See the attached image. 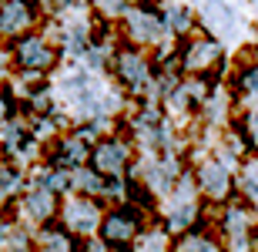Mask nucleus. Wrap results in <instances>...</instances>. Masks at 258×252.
Returning <instances> with one entry per match:
<instances>
[{
	"instance_id": "1",
	"label": "nucleus",
	"mask_w": 258,
	"mask_h": 252,
	"mask_svg": "<svg viewBox=\"0 0 258 252\" xmlns=\"http://www.w3.org/2000/svg\"><path fill=\"white\" fill-rule=\"evenodd\" d=\"M124 158H127V148L121 141H104V145H97L94 152V165L107 175H117L124 168Z\"/></svg>"
},
{
	"instance_id": "2",
	"label": "nucleus",
	"mask_w": 258,
	"mask_h": 252,
	"mask_svg": "<svg viewBox=\"0 0 258 252\" xmlns=\"http://www.w3.org/2000/svg\"><path fill=\"white\" fill-rule=\"evenodd\" d=\"M127 27H131V37H138V40H158L161 37V24L148 10H131L127 14Z\"/></svg>"
},
{
	"instance_id": "3",
	"label": "nucleus",
	"mask_w": 258,
	"mask_h": 252,
	"mask_svg": "<svg viewBox=\"0 0 258 252\" xmlns=\"http://www.w3.org/2000/svg\"><path fill=\"white\" fill-rule=\"evenodd\" d=\"M67 225H71L74 232H91L97 225V209L91 202H81V198L71 202L67 205Z\"/></svg>"
},
{
	"instance_id": "4",
	"label": "nucleus",
	"mask_w": 258,
	"mask_h": 252,
	"mask_svg": "<svg viewBox=\"0 0 258 252\" xmlns=\"http://www.w3.org/2000/svg\"><path fill=\"white\" fill-rule=\"evenodd\" d=\"M17 54H20V64H27V68H47L50 58H54V54H50V47L40 37H27L17 47Z\"/></svg>"
},
{
	"instance_id": "5",
	"label": "nucleus",
	"mask_w": 258,
	"mask_h": 252,
	"mask_svg": "<svg viewBox=\"0 0 258 252\" xmlns=\"http://www.w3.org/2000/svg\"><path fill=\"white\" fill-rule=\"evenodd\" d=\"M30 24V10L27 4H20V0H10L7 7H4V14H0V30L4 34H17V30H24Z\"/></svg>"
},
{
	"instance_id": "6",
	"label": "nucleus",
	"mask_w": 258,
	"mask_h": 252,
	"mask_svg": "<svg viewBox=\"0 0 258 252\" xmlns=\"http://www.w3.org/2000/svg\"><path fill=\"white\" fill-rule=\"evenodd\" d=\"M201 185H205L208 195L218 198V195H225V188H228V172L221 165H215V162H211V165H201Z\"/></svg>"
},
{
	"instance_id": "7",
	"label": "nucleus",
	"mask_w": 258,
	"mask_h": 252,
	"mask_svg": "<svg viewBox=\"0 0 258 252\" xmlns=\"http://www.w3.org/2000/svg\"><path fill=\"white\" fill-rule=\"evenodd\" d=\"M231 24H235L231 7H225V4H211V7H205V27H208V30L221 34V30H228Z\"/></svg>"
},
{
	"instance_id": "8",
	"label": "nucleus",
	"mask_w": 258,
	"mask_h": 252,
	"mask_svg": "<svg viewBox=\"0 0 258 252\" xmlns=\"http://www.w3.org/2000/svg\"><path fill=\"white\" fill-rule=\"evenodd\" d=\"M104 235L111 239V242H127L134 235V222L127 219V215H111L104 222Z\"/></svg>"
},
{
	"instance_id": "9",
	"label": "nucleus",
	"mask_w": 258,
	"mask_h": 252,
	"mask_svg": "<svg viewBox=\"0 0 258 252\" xmlns=\"http://www.w3.org/2000/svg\"><path fill=\"white\" fill-rule=\"evenodd\" d=\"M215 58H218V44H215V40H198V44L188 51V68H208Z\"/></svg>"
},
{
	"instance_id": "10",
	"label": "nucleus",
	"mask_w": 258,
	"mask_h": 252,
	"mask_svg": "<svg viewBox=\"0 0 258 252\" xmlns=\"http://www.w3.org/2000/svg\"><path fill=\"white\" fill-rule=\"evenodd\" d=\"M121 78H124L127 84H141V81L148 78V64H144L138 54H124V58H121Z\"/></svg>"
},
{
	"instance_id": "11",
	"label": "nucleus",
	"mask_w": 258,
	"mask_h": 252,
	"mask_svg": "<svg viewBox=\"0 0 258 252\" xmlns=\"http://www.w3.org/2000/svg\"><path fill=\"white\" fill-rule=\"evenodd\" d=\"M27 209H30L34 215H37V219H47V215L54 212V195H50L47 188H44V192L27 195Z\"/></svg>"
},
{
	"instance_id": "12",
	"label": "nucleus",
	"mask_w": 258,
	"mask_h": 252,
	"mask_svg": "<svg viewBox=\"0 0 258 252\" xmlns=\"http://www.w3.org/2000/svg\"><path fill=\"white\" fill-rule=\"evenodd\" d=\"M188 20H191V14H188V7H181V4H174V7L168 10V24H171V27L184 30V27H188Z\"/></svg>"
},
{
	"instance_id": "13",
	"label": "nucleus",
	"mask_w": 258,
	"mask_h": 252,
	"mask_svg": "<svg viewBox=\"0 0 258 252\" xmlns=\"http://www.w3.org/2000/svg\"><path fill=\"white\" fill-rule=\"evenodd\" d=\"M191 215H195V209H191L188 202H184L181 209H174V215H171V225H174V229H184V225L191 222Z\"/></svg>"
},
{
	"instance_id": "14",
	"label": "nucleus",
	"mask_w": 258,
	"mask_h": 252,
	"mask_svg": "<svg viewBox=\"0 0 258 252\" xmlns=\"http://www.w3.org/2000/svg\"><path fill=\"white\" fill-rule=\"evenodd\" d=\"M44 252H71L64 235H44Z\"/></svg>"
},
{
	"instance_id": "15",
	"label": "nucleus",
	"mask_w": 258,
	"mask_h": 252,
	"mask_svg": "<svg viewBox=\"0 0 258 252\" xmlns=\"http://www.w3.org/2000/svg\"><path fill=\"white\" fill-rule=\"evenodd\" d=\"M245 192L258 198V165H248V172H245Z\"/></svg>"
},
{
	"instance_id": "16",
	"label": "nucleus",
	"mask_w": 258,
	"mask_h": 252,
	"mask_svg": "<svg viewBox=\"0 0 258 252\" xmlns=\"http://www.w3.org/2000/svg\"><path fill=\"white\" fill-rule=\"evenodd\" d=\"M215 245L208 242V239H188V242L181 245V252H211Z\"/></svg>"
},
{
	"instance_id": "17",
	"label": "nucleus",
	"mask_w": 258,
	"mask_h": 252,
	"mask_svg": "<svg viewBox=\"0 0 258 252\" xmlns=\"http://www.w3.org/2000/svg\"><path fill=\"white\" fill-rule=\"evenodd\" d=\"M77 182H81V185H87V188H97V185H101V182H97V178H94L91 172H81V175H77Z\"/></svg>"
},
{
	"instance_id": "18",
	"label": "nucleus",
	"mask_w": 258,
	"mask_h": 252,
	"mask_svg": "<svg viewBox=\"0 0 258 252\" xmlns=\"http://www.w3.org/2000/svg\"><path fill=\"white\" fill-rule=\"evenodd\" d=\"M101 7L114 14V10H124V0H101Z\"/></svg>"
},
{
	"instance_id": "19",
	"label": "nucleus",
	"mask_w": 258,
	"mask_h": 252,
	"mask_svg": "<svg viewBox=\"0 0 258 252\" xmlns=\"http://www.w3.org/2000/svg\"><path fill=\"white\" fill-rule=\"evenodd\" d=\"M14 185H17V178H14V175H10V172H0V188H14Z\"/></svg>"
},
{
	"instance_id": "20",
	"label": "nucleus",
	"mask_w": 258,
	"mask_h": 252,
	"mask_svg": "<svg viewBox=\"0 0 258 252\" xmlns=\"http://www.w3.org/2000/svg\"><path fill=\"white\" fill-rule=\"evenodd\" d=\"M245 87H248V91H258V68H255V71H248V78H245Z\"/></svg>"
},
{
	"instance_id": "21",
	"label": "nucleus",
	"mask_w": 258,
	"mask_h": 252,
	"mask_svg": "<svg viewBox=\"0 0 258 252\" xmlns=\"http://www.w3.org/2000/svg\"><path fill=\"white\" fill-rule=\"evenodd\" d=\"M141 252H161V239H151V242L144 245V249H141Z\"/></svg>"
},
{
	"instance_id": "22",
	"label": "nucleus",
	"mask_w": 258,
	"mask_h": 252,
	"mask_svg": "<svg viewBox=\"0 0 258 252\" xmlns=\"http://www.w3.org/2000/svg\"><path fill=\"white\" fill-rule=\"evenodd\" d=\"M248 128H251V135H255V141H258V111L248 118Z\"/></svg>"
},
{
	"instance_id": "23",
	"label": "nucleus",
	"mask_w": 258,
	"mask_h": 252,
	"mask_svg": "<svg viewBox=\"0 0 258 252\" xmlns=\"http://www.w3.org/2000/svg\"><path fill=\"white\" fill-rule=\"evenodd\" d=\"M0 239H4V222H0Z\"/></svg>"
}]
</instances>
